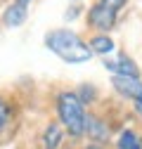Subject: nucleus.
<instances>
[{
    "mask_svg": "<svg viewBox=\"0 0 142 149\" xmlns=\"http://www.w3.org/2000/svg\"><path fill=\"white\" fill-rule=\"evenodd\" d=\"M81 14H85V5H74V3H69L66 10H64V22H66V24L78 22Z\"/></svg>",
    "mask_w": 142,
    "mask_h": 149,
    "instance_id": "ddd939ff",
    "label": "nucleus"
},
{
    "mask_svg": "<svg viewBox=\"0 0 142 149\" xmlns=\"http://www.w3.org/2000/svg\"><path fill=\"white\" fill-rule=\"evenodd\" d=\"M76 149H109V147H102V144H93V142H83V144H78Z\"/></svg>",
    "mask_w": 142,
    "mask_h": 149,
    "instance_id": "4468645a",
    "label": "nucleus"
},
{
    "mask_svg": "<svg viewBox=\"0 0 142 149\" xmlns=\"http://www.w3.org/2000/svg\"><path fill=\"white\" fill-rule=\"evenodd\" d=\"M12 149H24V147H12Z\"/></svg>",
    "mask_w": 142,
    "mask_h": 149,
    "instance_id": "f3484780",
    "label": "nucleus"
},
{
    "mask_svg": "<svg viewBox=\"0 0 142 149\" xmlns=\"http://www.w3.org/2000/svg\"><path fill=\"white\" fill-rule=\"evenodd\" d=\"M111 88L118 97L133 102H142V78H118L111 76Z\"/></svg>",
    "mask_w": 142,
    "mask_h": 149,
    "instance_id": "6e6552de",
    "label": "nucleus"
},
{
    "mask_svg": "<svg viewBox=\"0 0 142 149\" xmlns=\"http://www.w3.org/2000/svg\"><path fill=\"white\" fill-rule=\"evenodd\" d=\"M102 66L111 73V76H118V78H142V69L140 64L130 57L126 50H121L111 57L102 59Z\"/></svg>",
    "mask_w": 142,
    "mask_h": 149,
    "instance_id": "39448f33",
    "label": "nucleus"
},
{
    "mask_svg": "<svg viewBox=\"0 0 142 149\" xmlns=\"http://www.w3.org/2000/svg\"><path fill=\"white\" fill-rule=\"evenodd\" d=\"M0 3H3V0H0Z\"/></svg>",
    "mask_w": 142,
    "mask_h": 149,
    "instance_id": "a211bd4d",
    "label": "nucleus"
},
{
    "mask_svg": "<svg viewBox=\"0 0 142 149\" xmlns=\"http://www.w3.org/2000/svg\"><path fill=\"white\" fill-rule=\"evenodd\" d=\"M114 149H142V133L135 125L118 128L114 135Z\"/></svg>",
    "mask_w": 142,
    "mask_h": 149,
    "instance_id": "9b49d317",
    "label": "nucleus"
},
{
    "mask_svg": "<svg viewBox=\"0 0 142 149\" xmlns=\"http://www.w3.org/2000/svg\"><path fill=\"white\" fill-rule=\"evenodd\" d=\"M85 140L93 144L109 147V142H114V123L104 114H97L95 109H90L85 118Z\"/></svg>",
    "mask_w": 142,
    "mask_h": 149,
    "instance_id": "20e7f679",
    "label": "nucleus"
},
{
    "mask_svg": "<svg viewBox=\"0 0 142 149\" xmlns=\"http://www.w3.org/2000/svg\"><path fill=\"white\" fill-rule=\"evenodd\" d=\"M17 114H19V109H17L14 100L7 95H0V140L10 135V130L17 123Z\"/></svg>",
    "mask_w": 142,
    "mask_h": 149,
    "instance_id": "1a4fd4ad",
    "label": "nucleus"
},
{
    "mask_svg": "<svg viewBox=\"0 0 142 149\" xmlns=\"http://www.w3.org/2000/svg\"><path fill=\"white\" fill-rule=\"evenodd\" d=\"M88 45H90L93 54L100 57V59H106V57H111V54H116V40L109 33H93L90 38H88Z\"/></svg>",
    "mask_w": 142,
    "mask_h": 149,
    "instance_id": "9d476101",
    "label": "nucleus"
},
{
    "mask_svg": "<svg viewBox=\"0 0 142 149\" xmlns=\"http://www.w3.org/2000/svg\"><path fill=\"white\" fill-rule=\"evenodd\" d=\"M69 3H74V5H85V0H69Z\"/></svg>",
    "mask_w": 142,
    "mask_h": 149,
    "instance_id": "dca6fc26",
    "label": "nucleus"
},
{
    "mask_svg": "<svg viewBox=\"0 0 142 149\" xmlns=\"http://www.w3.org/2000/svg\"><path fill=\"white\" fill-rule=\"evenodd\" d=\"M133 114L142 121V102H133Z\"/></svg>",
    "mask_w": 142,
    "mask_h": 149,
    "instance_id": "2eb2a0df",
    "label": "nucleus"
},
{
    "mask_svg": "<svg viewBox=\"0 0 142 149\" xmlns=\"http://www.w3.org/2000/svg\"><path fill=\"white\" fill-rule=\"evenodd\" d=\"M52 109H55V118L64 128L66 140L71 142H81L85 140V118H88V109L78 100L76 90L64 88L57 90L52 97Z\"/></svg>",
    "mask_w": 142,
    "mask_h": 149,
    "instance_id": "f257e3e1",
    "label": "nucleus"
},
{
    "mask_svg": "<svg viewBox=\"0 0 142 149\" xmlns=\"http://www.w3.org/2000/svg\"><path fill=\"white\" fill-rule=\"evenodd\" d=\"M76 95H78V100L85 104V109H88V111L95 109V104L102 100V92H100V88H97L95 83H78Z\"/></svg>",
    "mask_w": 142,
    "mask_h": 149,
    "instance_id": "f8f14e48",
    "label": "nucleus"
},
{
    "mask_svg": "<svg viewBox=\"0 0 142 149\" xmlns=\"http://www.w3.org/2000/svg\"><path fill=\"white\" fill-rule=\"evenodd\" d=\"M64 140H66V133H64V128L59 125V121L50 118L43 125L40 135H38V149H62Z\"/></svg>",
    "mask_w": 142,
    "mask_h": 149,
    "instance_id": "0eeeda50",
    "label": "nucleus"
},
{
    "mask_svg": "<svg viewBox=\"0 0 142 149\" xmlns=\"http://www.w3.org/2000/svg\"><path fill=\"white\" fill-rule=\"evenodd\" d=\"M43 45L55 54L57 59L66 62V64H85L90 62L95 54L90 50V45H88V38H83V36L74 29H50L45 36H43Z\"/></svg>",
    "mask_w": 142,
    "mask_h": 149,
    "instance_id": "f03ea898",
    "label": "nucleus"
},
{
    "mask_svg": "<svg viewBox=\"0 0 142 149\" xmlns=\"http://www.w3.org/2000/svg\"><path fill=\"white\" fill-rule=\"evenodd\" d=\"M130 0H93L85 7V29L90 33H111Z\"/></svg>",
    "mask_w": 142,
    "mask_h": 149,
    "instance_id": "7ed1b4c3",
    "label": "nucleus"
},
{
    "mask_svg": "<svg viewBox=\"0 0 142 149\" xmlns=\"http://www.w3.org/2000/svg\"><path fill=\"white\" fill-rule=\"evenodd\" d=\"M29 12L31 7L19 3V0H7L0 10V29H22L29 22Z\"/></svg>",
    "mask_w": 142,
    "mask_h": 149,
    "instance_id": "423d86ee",
    "label": "nucleus"
}]
</instances>
